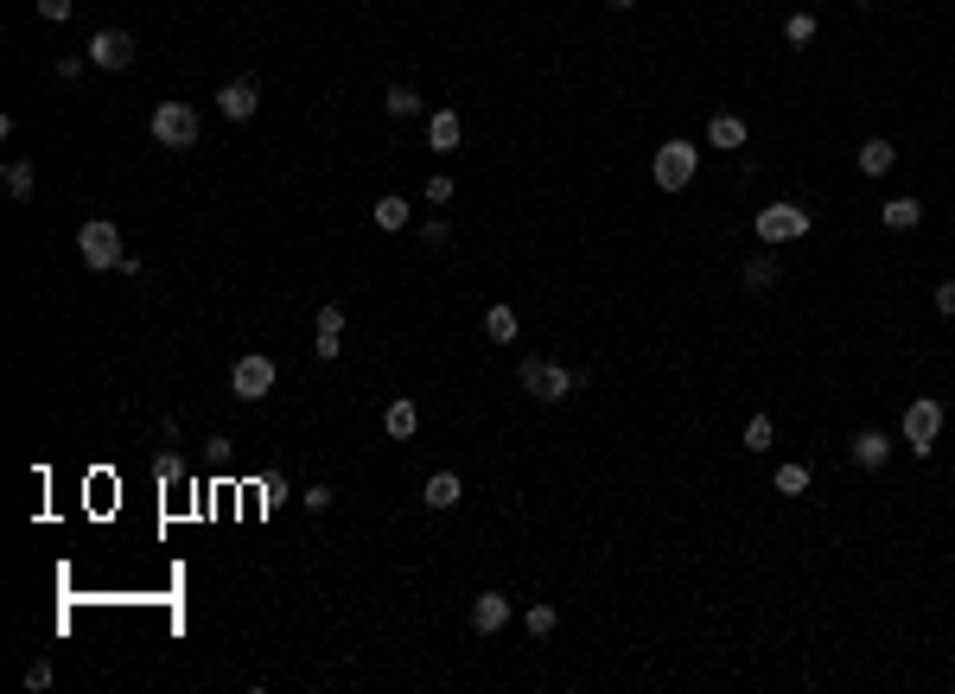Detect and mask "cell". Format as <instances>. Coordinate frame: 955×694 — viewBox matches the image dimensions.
Masks as SVG:
<instances>
[{"mask_svg":"<svg viewBox=\"0 0 955 694\" xmlns=\"http://www.w3.org/2000/svg\"><path fill=\"white\" fill-rule=\"evenodd\" d=\"M516 383H523V395H535V402H567L573 389H580V376L567 370V363H554V357H523L516 363Z\"/></svg>","mask_w":955,"mask_h":694,"instance_id":"obj_1","label":"cell"},{"mask_svg":"<svg viewBox=\"0 0 955 694\" xmlns=\"http://www.w3.org/2000/svg\"><path fill=\"white\" fill-rule=\"evenodd\" d=\"M147 128H153V141H160L166 153H191V147H198V134H204V121H198L191 102H160Z\"/></svg>","mask_w":955,"mask_h":694,"instance_id":"obj_2","label":"cell"},{"mask_svg":"<svg viewBox=\"0 0 955 694\" xmlns=\"http://www.w3.org/2000/svg\"><path fill=\"white\" fill-rule=\"evenodd\" d=\"M701 172V147L694 141H663L650 153V179H656V192H688V179Z\"/></svg>","mask_w":955,"mask_h":694,"instance_id":"obj_3","label":"cell"},{"mask_svg":"<svg viewBox=\"0 0 955 694\" xmlns=\"http://www.w3.org/2000/svg\"><path fill=\"white\" fill-rule=\"evenodd\" d=\"M809 211L803 204H764V211L752 217V236L764 242V249H784V242H803L809 236Z\"/></svg>","mask_w":955,"mask_h":694,"instance_id":"obj_4","label":"cell"},{"mask_svg":"<svg viewBox=\"0 0 955 694\" xmlns=\"http://www.w3.org/2000/svg\"><path fill=\"white\" fill-rule=\"evenodd\" d=\"M77 255H83V268L90 274H102V268H121V230L109 217H90L77 230Z\"/></svg>","mask_w":955,"mask_h":694,"instance_id":"obj_5","label":"cell"},{"mask_svg":"<svg viewBox=\"0 0 955 694\" xmlns=\"http://www.w3.org/2000/svg\"><path fill=\"white\" fill-rule=\"evenodd\" d=\"M274 357H262V351H249V357H236L230 363V395L236 402H262V395H274Z\"/></svg>","mask_w":955,"mask_h":694,"instance_id":"obj_6","label":"cell"},{"mask_svg":"<svg viewBox=\"0 0 955 694\" xmlns=\"http://www.w3.org/2000/svg\"><path fill=\"white\" fill-rule=\"evenodd\" d=\"M936 433H943V402H936V395H917V402L905 408V446L917 459H930Z\"/></svg>","mask_w":955,"mask_h":694,"instance_id":"obj_7","label":"cell"},{"mask_svg":"<svg viewBox=\"0 0 955 694\" xmlns=\"http://www.w3.org/2000/svg\"><path fill=\"white\" fill-rule=\"evenodd\" d=\"M134 51H141V45H134V32L102 26L96 39H90V64H96V71H128V64H134Z\"/></svg>","mask_w":955,"mask_h":694,"instance_id":"obj_8","label":"cell"},{"mask_svg":"<svg viewBox=\"0 0 955 694\" xmlns=\"http://www.w3.org/2000/svg\"><path fill=\"white\" fill-rule=\"evenodd\" d=\"M217 109H223V121H249L255 109H262V90H255L249 77H230V83L217 90Z\"/></svg>","mask_w":955,"mask_h":694,"instance_id":"obj_9","label":"cell"},{"mask_svg":"<svg viewBox=\"0 0 955 694\" xmlns=\"http://www.w3.org/2000/svg\"><path fill=\"white\" fill-rule=\"evenodd\" d=\"M854 465H860V472H885V465H892V433H885V427H860L854 433Z\"/></svg>","mask_w":955,"mask_h":694,"instance_id":"obj_10","label":"cell"},{"mask_svg":"<svg viewBox=\"0 0 955 694\" xmlns=\"http://www.w3.org/2000/svg\"><path fill=\"white\" fill-rule=\"evenodd\" d=\"M338 351H344V306L332 300V306H319V338H312V357H319V363H338Z\"/></svg>","mask_w":955,"mask_h":694,"instance_id":"obj_11","label":"cell"},{"mask_svg":"<svg viewBox=\"0 0 955 694\" xmlns=\"http://www.w3.org/2000/svg\"><path fill=\"white\" fill-rule=\"evenodd\" d=\"M510 618H516V605L503 599V593H478V599H472V631H478V637H497Z\"/></svg>","mask_w":955,"mask_h":694,"instance_id":"obj_12","label":"cell"},{"mask_svg":"<svg viewBox=\"0 0 955 694\" xmlns=\"http://www.w3.org/2000/svg\"><path fill=\"white\" fill-rule=\"evenodd\" d=\"M382 433H389V440H414V433H421V408H414L408 395H395V402L382 408Z\"/></svg>","mask_w":955,"mask_h":694,"instance_id":"obj_13","label":"cell"},{"mask_svg":"<svg viewBox=\"0 0 955 694\" xmlns=\"http://www.w3.org/2000/svg\"><path fill=\"white\" fill-rule=\"evenodd\" d=\"M459 141H465V121H459L453 109H433V115H427V147H433V153H453Z\"/></svg>","mask_w":955,"mask_h":694,"instance_id":"obj_14","label":"cell"},{"mask_svg":"<svg viewBox=\"0 0 955 694\" xmlns=\"http://www.w3.org/2000/svg\"><path fill=\"white\" fill-rule=\"evenodd\" d=\"M745 141H752V128H745L739 115H714V121H707V147H720V153H739Z\"/></svg>","mask_w":955,"mask_h":694,"instance_id":"obj_15","label":"cell"},{"mask_svg":"<svg viewBox=\"0 0 955 694\" xmlns=\"http://www.w3.org/2000/svg\"><path fill=\"white\" fill-rule=\"evenodd\" d=\"M892 166H898V147L892 141H879V134H873V141H860V172H866V179H885Z\"/></svg>","mask_w":955,"mask_h":694,"instance_id":"obj_16","label":"cell"},{"mask_svg":"<svg viewBox=\"0 0 955 694\" xmlns=\"http://www.w3.org/2000/svg\"><path fill=\"white\" fill-rule=\"evenodd\" d=\"M879 223H885V230H917V223H924V204H917V198H885L879 204Z\"/></svg>","mask_w":955,"mask_h":694,"instance_id":"obj_17","label":"cell"},{"mask_svg":"<svg viewBox=\"0 0 955 694\" xmlns=\"http://www.w3.org/2000/svg\"><path fill=\"white\" fill-rule=\"evenodd\" d=\"M516 332H523L516 306H484V338L491 344H516Z\"/></svg>","mask_w":955,"mask_h":694,"instance_id":"obj_18","label":"cell"},{"mask_svg":"<svg viewBox=\"0 0 955 694\" xmlns=\"http://www.w3.org/2000/svg\"><path fill=\"white\" fill-rule=\"evenodd\" d=\"M421 497H427V510H453V503L465 497V484H459V472H433Z\"/></svg>","mask_w":955,"mask_h":694,"instance_id":"obj_19","label":"cell"},{"mask_svg":"<svg viewBox=\"0 0 955 694\" xmlns=\"http://www.w3.org/2000/svg\"><path fill=\"white\" fill-rule=\"evenodd\" d=\"M771 484H777V491H784V497H803L809 484H815V472H809V459H784V465H777V478H771Z\"/></svg>","mask_w":955,"mask_h":694,"instance_id":"obj_20","label":"cell"},{"mask_svg":"<svg viewBox=\"0 0 955 694\" xmlns=\"http://www.w3.org/2000/svg\"><path fill=\"white\" fill-rule=\"evenodd\" d=\"M0 185H7V198H20V204H26L32 192H39V172H32L26 160H7V172H0Z\"/></svg>","mask_w":955,"mask_h":694,"instance_id":"obj_21","label":"cell"},{"mask_svg":"<svg viewBox=\"0 0 955 694\" xmlns=\"http://www.w3.org/2000/svg\"><path fill=\"white\" fill-rule=\"evenodd\" d=\"M370 217H376V230H408V217H414V211H408V198H395V192H389V198H376V204H370Z\"/></svg>","mask_w":955,"mask_h":694,"instance_id":"obj_22","label":"cell"},{"mask_svg":"<svg viewBox=\"0 0 955 694\" xmlns=\"http://www.w3.org/2000/svg\"><path fill=\"white\" fill-rule=\"evenodd\" d=\"M739 281H745V293H771L777 287V262L771 255H752V262L739 268Z\"/></svg>","mask_w":955,"mask_h":694,"instance_id":"obj_23","label":"cell"},{"mask_svg":"<svg viewBox=\"0 0 955 694\" xmlns=\"http://www.w3.org/2000/svg\"><path fill=\"white\" fill-rule=\"evenodd\" d=\"M739 440H745V453H771V446H777V421H771V414H752Z\"/></svg>","mask_w":955,"mask_h":694,"instance_id":"obj_24","label":"cell"},{"mask_svg":"<svg viewBox=\"0 0 955 694\" xmlns=\"http://www.w3.org/2000/svg\"><path fill=\"white\" fill-rule=\"evenodd\" d=\"M382 109H389L395 121H408V115H421V109H427V102H421V90H408V83H395V90H389V96H382Z\"/></svg>","mask_w":955,"mask_h":694,"instance_id":"obj_25","label":"cell"},{"mask_svg":"<svg viewBox=\"0 0 955 694\" xmlns=\"http://www.w3.org/2000/svg\"><path fill=\"white\" fill-rule=\"evenodd\" d=\"M523 624H529V637H548L554 624H561V612H554V605L542 599V605H529V612H523Z\"/></svg>","mask_w":955,"mask_h":694,"instance_id":"obj_26","label":"cell"},{"mask_svg":"<svg viewBox=\"0 0 955 694\" xmlns=\"http://www.w3.org/2000/svg\"><path fill=\"white\" fill-rule=\"evenodd\" d=\"M815 32H822V26H815V13H790V20H784V39L790 45H809Z\"/></svg>","mask_w":955,"mask_h":694,"instance_id":"obj_27","label":"cell"},{"mask_svg":"<svg viewBox=\"0 0 955 694\" xmlns=\"http://www.w3.org/2000/svg\"><path fill=\"white\" fill-rule=\"evenodd\" d=\"M446 242H453V223H446V217H427V223H421V249H446Z\"/></svg>","mask_w":955,"mask_h":694,"instance_id":"obj_28","label":"cell"},{"mask_svg":"<svg viewBox=\"0 0 955 694\" xmlns=\"http://www.w3.org/2000/svg\"><path fill=\"white\" fill-rule=\"evenodd\" d=\"M427 204H453V179H446V172H433V179H427Z\"/></svg>","mask_w":955,"mask_h":694,"instance_id":"obj_29","label":"cell"},{"mask_svg":"<svg viewBox=\"0 0 955 694\" xmlns=\"http://www.w3.org/2000/svg\"><path fill=\"white\" fill-rule=\"evenodd\" d=\"M83 64H90V58H77V51H64V58H58V64H51V71H58L64 83H77V77H83Z\"/></svg>","mask_w":955,"mask_h":694,"instance_id":"obj_30","label":"cell"},{"mask_svg":"<svg viewBox=\"0 0 955 694\" xmlns=\"http://www.w3.org/2000/svg\"><path fill=\"white\" fill-rule=\"evenodd\" d=\"M39 20H51V26L71 20V0H39Z\"/></svg>","mask_w":955,"mask_h":694,"instance_id":"obj_31","label":"cell"},{"mask_svg":"<svg viewBox=\"0 0 955 694\" xmlns=\"http://www.w3.org/2000/svg\"><path fill=\"white\" fill-rule=\"evenodd\" d=\"M26 688H32V694L51 688V663H32V669H26Z\"/></svg>","mask_w":955,"mask_h":694,"instance_id":"obj_32","label":"cell"},{"mask_svg":"<svg viewBox=\"0 0 955 694\" xmlns=\"http://www.w3.org/2000/svg\"><path fill=\"white\" fill-rule=\"evenodd\" d=\"M936 312H943V319H955V281L936 287Z\"/></svg>","mask_w":955,"mask_h":694,"instance_id":"obj_33","label":"cell"},{"mask_svg":"<svg viewBox=\"0 0 955 694\" xmlns=\"http://www.w3.org/2000/svg\"><path fill=\"white\" fill-rule=\"evenodd\" d=\"M306 510H312V516L332 510V491H325V484H312V491H306Z\"/></svg>","mask_w":955,"mask_h":694,"instance_id":"obj_34","label":"cell"},{"mask_svg":"<svg viewBox=\"0 0 955 694\" xmlns=\"http://www.w3.org/2000/svg\"><path fill=\"white\" fill-rule=\"evenodd\" d=\"M605 7H618V13H624V7H637V0H605Z\"/></svg>","mask_w":955,"mask_h":694,"instance_id":"obj_35","label":"cell"}]
</instances>
